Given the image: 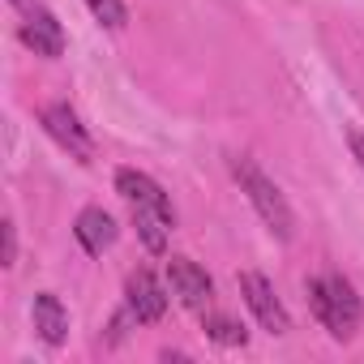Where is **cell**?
<instances>
[{"label":"cell","instance_id":"cell-15","mask_svg":"<svg viewBox=\"0 0 364 364\" xmlns=\"http://www.w3.org/2000/svg\"><path fill=\"white\" fill-rule=\"evenodd\" d=\"M14 5H26V0H14Z\"/></svg>","mask_w":364,"mask_h":364},{"label":"cell","instance_id":"cell-6","mask_svg":"<svg viewBox=\"0 0 364 364\" xmlns=\"http://www.w3.org/2000/svg\"><path fill=\"white\" fill-rule=\"evenodd\" d=\"M124 304H129V317L133 321H159L163 313H167V291H163V283L146 270V266H137L129 279H124Z\"/></svg>","mask_w":364,"mask_h":364},{"label":"cell","instance_id":"cell-5","mask_svg":"<svg viewBox=\"0 0 364 364\" xmlns=\"http://www.w3.org/2000/svg\"><path fill=\"white\" fill-rule=\"evenodd\" d=\"M116 193L129 202V210H159V215L176 219L171 198L163 193V185H159L154 176L137 171V167H120V171H116Z\"/></svg>","mask_w":364,"mask_h":364},{"label":"cell","instance_id":"cell-13","mask_svg":"<svg viewBox=\"0 0 364 364\" xmlns=\"http://www.w3.org/2000/svg\"><path fill=\"white\" fill-rule=\"evenodd\" d=\"M0 236H5V266H14L18 262V228H14V219L0 223Z\"/></svg>","mask_w":364,"mask_h":364},{"label":"cell","instance_id":"cell-10","mask_svg":"<svg viewBox=\"0 0 364 364\" xmlns=\"http://www.w3.org/2000/svg\"><path fill=\"white\" fill-rule=\"evenodd\" d=\"M31 317H35V330H39V338L48 347H60L69 338V313H65L56 291H39L35 304H31Z\"/></svg>","mask_w":364,"mask_h":364},{"label":"cell","instance_id":"cell-8","mask_svg":"<svg viewBox=\"0 0 364 364\" xmlns=\"http://www.w3.org/2000/svg\"><path fill=\"white\" fill-rule=\"evenodd\" d=\"M18 39L35 52V56H48V60H56L60 52H65V26L56 22V14H48V9H26V18H22V26H18Z\"/></svg>","mask_w":364,"mask_h":364},{"label":"cell","instance_id":"cell-9","mask_svg":"<svg viewBox=\"0 0 364 364\" xmlns=\"http://www.w3.org/2000/svg\"><path fill=\"white\" fill-rule=\"evenodd\" d=\"M73 236H77V245H82L90 257H99L103 249L116 245L120 228H116V219H112L103 206H86V210L77 215V223H73Z\"/></svg>","mask_w":364,"mask_h":364},{"label":"cell","instance_id":"cell-11","mask_svg":"<svg viewBox=\"0 0 364 364\" xmlns=\"http://www.w3.org/2000/svg\"><path fill=\"white\" fill-rule=\"evenodd\" d=\"M215 343H223V347H245V326H236L232 317H206V326H202Z\"/></svg>","mask_w":364,"mask_h":364},{"label":"cell","instance_id":"cell-4","mask_svg":"<svg viewBox=\"0 0 364 364\" xmlns=\"http://www.w3.org/2000/svg\"><path fill=\"white\" fill-rule=\"evenodd\" d=\"M39 124L48 129V137H52L60 150H69L77 163H90V154H95V141H90L86 124L77 120V112H73L69 103H48V107L39 112Z\"/></svg>","mask_w":364,"mask_h":364},{"label":"cell","instance_id":"cell-7","mask_svg":"<svg viewBox=\"0 0 364 364\" xmlns=\"http://www.w3.org/2000/svg\"><path fill=\"white\" fill-rule=\"evenodd\" d=\"M167 283H171V291L180 296V304L193 309V313H202V309L210 304V296H215L210 274H206L193 257H171V262H167Z\"/></svg>","mask_w":364,"mask_h":364},{"label":"cell","instance_id":"cell-3","mask_svg":"<svg viewBox=\"0 0 364 364\" xmlns=\"http://www.w3.org/2000/svg\"><path fill=\"white\" fill-rule=\"evenodd\" d=\"M240 296H245V304H249V313L257 317L262 330H270V334H287V330H291V317H287V309H283V300L274 296V283H270L266 274L245 270V274H240Z\"/></svg>","mask_w":364,"mask_h":364},{"label":"cell","instance_id":"cell-2","mask_svg":"<svg viewBox=\"0 0 364 364\" xmlns=\"http://www.w3.org/2000/svg\"><path fill=\"white\" fill-rule=\"evenodd\" d=\"M232 176H236V185H240V193L253 202V210H257V219L270 228V236H279V240H291L296 236V215H291V206H287V198H283V189L274 185V180L253 163V159H245V154H236L232 159Z\"/></svg>","mask_w":364,"mask_h":364},{"label":"cell","instance_id":"cell-1","mask_svg":"<svg viewBox=\"0 0 364 364\" xmlns=\"http://www.w3.org/2000/svg\"><path fill=\"white\" fill-rule=\"evenodd\" d=\"M309 309H313V317L330 330V338H351L355 330H360V317H364V304H360V296H355V287L343 279V274H321V279H309Z\"/></svg>","mask_w":364,"mask_h":364},{"label":"cell","instance_id":"cell-12","mask_svg":"<svg viewBox=\"0 0 364 364\" xmlns=\"http://www.w3.org/2000/svg\"><path fill=\"white\" fill-rule=\"evenodd\" d=\"M86 5H90V14H95L107 31L129 26V9H124V0H86Z\"/></svg>","mask_w":364,"mask_h":364},{"label":"cell","instance_id":"cell-14","mask_svg":"<svg viewBox=\"0 0 364 364\" xmlns=\"http://www.w3.org/2000/svg\"><path fill=\"white\" fill-rule=\"evenodd\" d=\"M351 154H355L360 167H364V133H351Z\"/></svg>","mask_w":364,"mask_h":364}]
</instances>
